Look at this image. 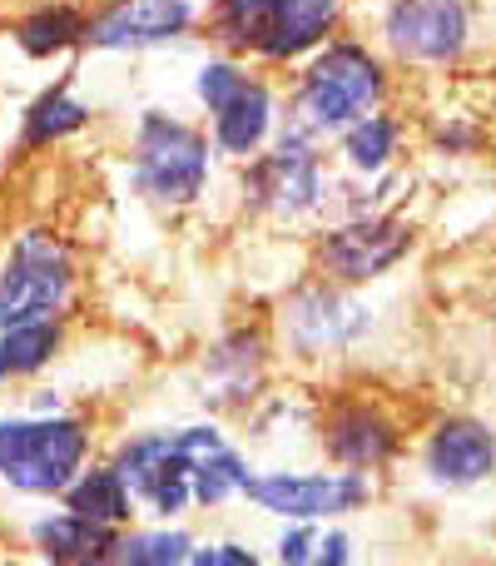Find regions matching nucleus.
Returning a JSON list of instances; mask_svg holds the SVG:
<instances>
[{
    "label": "nucleus",
    "instance_id": "f257e3e1",
    "mask_svg": "<svg viewBox=\"0 0 496 566\" xmlns=\"http://www.w3.org/2000/svg\"><path fill=\"white\" fill-rule=\"evenodd\" d=\"M382 90H388V80H382V65L368 45H358V40H328V45H318L313 65L303 70L283 135H298V139L338 135L352 119L378 109Z\"/></svg>",
    "mask_w": 496,
    "mask_h": 566
},
{
    "label": "nucleus",
    "instance_id": "f03ea898",
    "mask_svg": "<svg viewBox=\"0 0 496 566\" xmlns=\"http://www.w3.org/2000/svg\"><path fill=\"white\" fill-rule=\"evenodd\" d=\"M342 0H214L209 30L224 50L258 60H298L328 45Z\"/></svg>",
    "mask_w": 496,
    "mask_h": 566
},
{
    "label": "nucleus",
    "instance_id": "7ed1b4c3",
    "mask_svg": "<svg viewBox=\"0 0 496 566\" xmlns=\"http://www.w3.org/2000/svg\"><path fill=\"white\" fill-rule=\"evenodd\" d=\"M209 185V139L175 115L149 109L135 129V189L149 205H194Z\"/></svg>",
    "mask_w": 496,
    "mask_h": 566
},
{
    "label": "nucleus",
    "instance_id": "20e7f679",
    "mask_svg": "<svg viewBox=\"0 0 496 566\" xmlns=\"http://www.w3.org/2000/svg\"><path fill=\"white\" fill-rule=\"evenodd\" d=\"M85 462V428L70 418L0 422V478L20 492H65Z\"/></svg>",
    "mask_w": 496,
    "mask_h": 566
},
{
    "label": "nucleus",
    "instance_id": "39448f33",
    "mask_svg": "<svg viewBox=\"0 0 496 566\" xmlns=\"http://www.w3.org/2000/svg\"><path fill=\"white\" fill-rule=\"evenodd\" d=\"M70 249L45 229L15 239L6 269H0V333L20 323H40L65 303L70 293Z\"/></svg>",
    "mask_w": 496,
    "mask_h": 566
},
{
    "label": "nucleus",
    "instance_id": "423d86ee",
    "mask_svg": "<svg viewBox=\"0 0 496 566\" xmlns=\"http://www.w3.org/2000/svg\"><path fill=\"white\" fill-rule=\"evenodd\" d=\"M244 199L273 219H298L323 205V159L313 139L283 135L268 155H253L244 169Z\"/></svg>",
    "mask_w": 496,
    "mask_h": 566
},
{
    "label": "nucleus",
    "instance_id": "0eeeda50",
    "mask_svg": "<svg viewBox=\"0 0 496 566\" xmlns=\"http://www.w3.org/2000/svg\"><path fill=\"white\" fill-rule=\"evenodd\" d=\"M199 25L194 0H109L89 15V50H155L175 45Z\"/></svg>",
    "mask_w": 496,
    "mask_h": 566
},
{
    "label": "nucleus",
    "instance_id": "6e6552de",
    "mask_svg": "<svg viewBox=\"0 0 496 566\" xmlns=\"http://www.w3.org/2000/svg\"><path fill=\"white\" fill-rule=\"evenodd\" d=\"M382 35L402 60L442 65L467 45V6L462 0H392Z\"/></svg>",
    "mask_w": 496,
    "mask_h": 566
},
{
    "label": "nucleus",
    "instance_id": "1a4fd4ad",
    "mask_svg": "<svg viewBox=\"0 0 496 566\" xmlns=\"http://www.w3.org/2000/svg\"><path fill=\"white\" fill-rule=\"evenodd\" d=\"M244 492L263 512H278V517H293V522L338 517V512H352L368 502V482L352 478V472H333V478H318V472H273V478H249Z\"/></svg>",
    "mask_w": 496,
    "mask_h": 566
},
{
    "label": "nucleus",
    "instance_id": "9d476101",
    "mask_svg": "<svg viewBox=\"0 0 496 566\" xmlns=\"http://www.w3.org/2000/svg\"><path fill=\"white\" fill-rule=\"evenodd\" d=\"M412 249V229L402 219H382V214H362L352 224H338L333 234H323L318 244V264L328 269L333 279H378L398 264Z\"/></svg>",
    "mask_w": 496,
    "mask_h": 566
},
{
    "label": "nucleus",
    "instance_id": "9b49d317",
    "mask_svg": "<svg viewBox=\"0 0 496 566\" xmlns=\"http://www.w3.org/2000/svg\"><path fill=\"white\" fill-rule=\"evenodd\" d=\"M115 472L125 478L129 497H145L159 517H175L184 512V502L194 497L189 488V462L179 452V438H139L119 452Z\"/></svg>",
    "mask_w": 496,
    "mask_h": 566
},
{
    "label": "nucleus",
    "instance_id": "f8f14e48",
    "mask_svg": "<svg viewBox=\"0 0 496 566\" xmlns=\"http://www.w3.org/2000/svg\"><path fill=\"white\" fill-rule=\"evenodd\" d=\"M368 323H372V313L362 308L358 298L333 293V289H303L298 298L288 303V333H293V343H298L303 353L352 343Z\"/></svg>",
    "mask_w": 496,
    "mask_h": 566
},
{
    "label": "nucleus",
    "instance_id": "ddd939ff",
    "mask_svg": "<svg viewBox=\"0 0 496 566\" xmlns=\"http://www.w3.org/2000/svg\"><path fill=\"white\" fill-rule=\"evenodd\" d=\"M179 452L189 462V488L204 507H219L224 497L249 488V468L214 428H184L179 432Z\"/></svg>",
    "mask_w": 496,
    "mask_h": 566
},
{
    "label": "nucleus",
    "instance_id": "4468645a",
    "mask_svg": "<svg viewBox=\"0 0 496 566\" xmlns=\"http://www.w3.org/2000/svg\"><path fill=\"white\" fill-rule=\"evenodd\" d=\"M273 129V90L263 80H244L224 105L214 109V149L234 159H253Z\"/></svg>",
    "mask_w": 496,
    "mask_h": 566
},
{
    "label": "nucleus",
    "instance_id": "2eb2a0df",
    "mask_svg": "<svg viewBox=\"0 0 496 566\" xmlns=\"http://www.w3.org/2000/svg\"><path fill=\"white\" fill-rule=\"evenodd\" d=\"M496 462V442L482 422H447V428L432 438L428 448V468L437 482H452V488H467V482H482Z\"/></svg>",
    "mask_w": 496,
    "mask_h": 566
},
{
    "label": "nucleus",
    "instance_id": "dca6fc26",
    "mask_svg": "<svg viewBox=\"0 0 496 566\" xmlns=\"http://www.w3.org/2000/svg\"><path fill=\"white\" fill-rule=\"evenodd\" d=\"M35 542L45 547L50 562L60 566H95L105 562V552L115 547V532L105 522H89L80 512H65V517H50L35 527Z\"/></svg>",
    "mask_w": 496,
    "mask_h": 566
},
{
    "label": "nucleus",
    "instance_id": "f3484780",
    "mask_svg": "<svg viewBox=\"0 0 496 566\" xmlns=\"http://www.w3.org/2000/svg\"><path fill=\"white\" fill-rule=\"evenodd\" d=\"M85 35H89V15L75 6H40L15 25V45L25 50L30 60L65 55V50L85 45Z\"/></svg>",
    "mask_w": 496,
    "mask_h": 566
},
{
    "label": "nucleus",
    "instance_id": "a211bd4d",
    "mask_svg": "<svg viewBox=\"0 0 496 566\" xmlns=\"http://www.w3.org/2000/svg\"><path fill=\"white\" fill-rule=\"evenodd\" d=\"M392 442H398V438H392V428L378 418V412H368V408L338 412V418H333V428H328L333 458L348 462V468H378V462L392 452Z\"/></svg>",
    "mask_w": 496,
    "mask_h": 566
},
{
    "label": "nucleus",
    "instance_id": "6ab92c4d",
    "mask_svg": "<svg viewBox=\"0 0 496 566\" xmlns=\"http://www.w3.org/2000/svg\"><path fill=\"white\" fill-rule=\"evenodd\" d=\"M85 125H89V105L70 95V75H65V80H55V85H50L45 95H40L35 105L25 109V129H20V145H25V149L60 145L65 135H75V129H85Z\"/></svg>",
    "mask_w": 496,
    "mask_h": 566
},
{
    "label": "nucleus",
    "instance_id": "aec40b11",
    "mask_svg": "<svg viewBox=\"0 0 496 566\" xmlns=\"http://www.w3.org/2000/svg\"><path fill=\"white\" fill-rule=\"evenodd\" d=\"M65 502H70V512H80V517H89V522H105V527L129 517V488L115 468L85 472L80 482H70Z\"/></svg>",
    "mask_w": 496,
    "mask_h": 566
},
{
    "label": "nucleus",
    "instance_id": "412c9836",
    "mask_svg": "<svg viewBox=\"0 0 496 566\" xmlns=\"http://www.w3.org/2000/svg\"><path fill=\"white\" fill-rule=\"evenodd\" d=\"M392 155H398V119L372 109V115L352 119V125L342 129V159H348L358 175H382Z\"/></svg>",
    "mask_w": 496,
    "mask_h": 566
},
{
    "label": "nucleus",
    "instance_id": "4be33fe9",
    "mask_svg": "<svg viewBox=\"0 0 496 566\" xmlns=\"http://www.w3.org/2000/svg\"><path fill=\"white\" fill-rule=\"evenodd\" d=\"M184 562H194V542L184 532H135V537H115V547L95 566H184Z\"/></svg>",
    "mask_w": 496,
    "mask_h": 566
},
{
    "label": "nucleus",
    "instance_id": "5701e85b",
    "mask_svg": "<svg viewBox=\"0 0 496 566\" xmlns=\"http://www.w3.org/2000/svg\"><path fill=\"white\" fill-rule=\"evenodd\" d=\"M55 343H60V333H55V323H20V328H6L0 333V373H35L40 363L55 353Z\"/></svg>",
    "mask_w": 496,
    "mask_h": 566
},
{
    "label": "nucleus",
    "instance_id": "b1692460",
    "mask_svg": "<svg viewBox=\"0 0 496 566\" xmlns=\"http://www.w3.org/2000/svg\"><path fill=\"white\" fill-rule=\"evenodd\" d=\"M278 557L283 566H348V537L318 527H293L278 542Z\"/></svg>",
    "mask_w": 496,
    "mask_h": 566
},
{
    "label": "nucleus",
    "instance_id": "393cba45",
    "mask_svg": "<svg viewBox=\"0 0 496 566\" xmlns=\"http://www.w3.org/2000/svg\"><path fill=\"white\" fill-rule=\"evenodd\" d=\"M249 80V70L239 65V60H229V55H219V60H209L204 70H199V80H194V95H199V105L214 115L219 105H224L229 95H234L239 85Z\"/></svg>",
    "mask_w": 496,
    "mask_h": 566
},
{
    "label": "nucleus",
    "instance_id": "a878e982",
    "mask_svg": "<svg viewBox=\"0 0 496 566\" xmlns=\"http://www.w3.org/2000/svg\"><path fill=\"white\" fill-rule=\"evenodd\" d=\"M194 566H258V557L244 547H204V552H194Z\"/></svg>",
    "mask_w": 496,
    "mask_h": 566
},
{
    "label": "nucleus",
    "instance_id": "bb28decb",
    "mask_svg": "<svg viewBox=\"0 0 496 566\" xmlns=\"http://www.w3.org/2000/svg\"><path fill=\"white\" fill-rule=\"evenodd\" d=\"M0 378H6V373H0Z\"/></svg>",
    "mask_w": 496,
    "mask_h": 566
}]
</instances>
